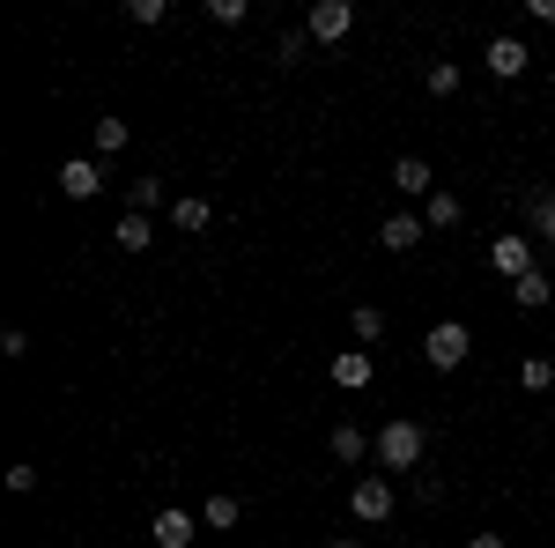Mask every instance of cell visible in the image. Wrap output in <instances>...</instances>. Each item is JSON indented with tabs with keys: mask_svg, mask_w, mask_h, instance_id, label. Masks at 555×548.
<instances>
[{
	"mask_svg": "<svg viewBox=\"0 0 555 548\" xmlns=\"http://www.w3.org/2000/svg\"><path fill=\"white\" fill-rule=\"evenodd\" d=\"M423 453H429V430L415 416H392L378 430V445H371V460H378V474H415L423 467Z\"/></svg>",
	"mask_w": 555,
	"mask_h": 548,
	"instance_id": "6da1fadb",
	"label": "cell"
},
{
	"mask_svg": "<svg viewBox=\"0 0 555 548\" xmlns=\"http://www.w3.org/2000/svg\"><path fill=\"white\" fill-rule=\"evenodd\" d=\"M467 356H474V334L460 327V319H437V327L423 334V364H429V371H444V379H452Z\"/></svg>",
	"mask_w": 555,
	"mask_h": 548,
	"instance_id": "7a4b0ae2",
	"label": "cell"
},
{
	"mask_svg": "<svg viewBox=\"0 0 555 548\" xmlns=\"http://www.w3.org/2000/svg\"><path fill=\"white\" fill-rule=\"evenodd\" d=\"M489 267H496V275H504V282H526V275H533V267H541V238H489Z\"/></svg>",
	"mask_w": 555,
	"mask_h": 548,
	"instance_id": "3957f363",
	"label": "cell"
},
{
	"mask_svg": "<svg viewBox=\"0 0 555 548\" xmlns=\"http://www.w3.org/2000/svg\"><path fill=\"white\" fill-rule=\"evenodd\" d=\"M304 30H311V44H341L348 30H356V0H319V8L304 15Z\"/></svg>",
	"mask_w": 555,
	"mask_h": 548,
	"instance_id": "277c9868",
	"label": "cell"
},
{
	"mask_svg": "<svg viewBox=\"0 0 555 548\" xmlns=\"http://www.w3.org/2000/svg\"><path fill=\"white\" fill-rule=\"evenodd\" d=\"M348 511H356L363 526H378V519H392V474H363V482L348 489Z\"/></svg>",
	"mask_w": 555,
	"mask_h": 548,
	"instance_id": "5b68a950",
	"label": "cell"
},
{
	"mask_svg": "<svg viewBox=\"0 0 555 548\" xmlns=\"http://www.w3.org/2000/svg\"><path fill=\"white\" fill-rule=\"evenodd\" d=\"M423 238H429L423 208H392V215H385V222H378V245H385V253H415Z\"/></svg>",
	"mask_w": 555,
	"mask_h": 548,
	"instance_id": "8992f818",
	"label": "cell"
},
{
	"mask_svg": "<svg viewBox=\"0 0 555 548\" xmlns=\"http://www.w3.org/2000/svg\"><path fill=\"white\" fill-rule=\"evenodd\" d=\"M481 67H489L496 82H518V75L533 67V52H526V38H489L481 44Z\"/></svg>",
	"mask_w": 555,
	"mask_h": 548,
	"instance_id": "52a82bcc",
	"label": "cell"
},
{
	"mask_svg": "<svg viewBox=\"0 0 555 548\" xmlns=\"http://www.w3.org/2000/svg\"><path fill=\"white\" fill-rule=\"evenodd\" d=\"M193 534H201V511L164 505L156 519H149V541H156V548H193Z\"/></svg>",
	"mask_w": 555,
	"mask_h": 548,
	"instance_id": "ba28073f",
	"label": "cell"
},
{
	"mask_svg": "<svg viewBox=\"0 0 555 548\" xmlns=\"http://www.w3.org/2000/svg\"><path fill=\"white\" fill-rule=\"evenodd\" d=\"M60 193H67V201H96V193H104V164H96V156H67V164H60Z\"/></svg>",
	"mask_w": 555,
	"mask_h": 548,
	"instance_id": "9c48e42d",
	"label": "cell"
},
{
	"mask_svg": "<svg viewBox=\"0 0 555 548\" xmlns=\"http://www.w3.org/2000/svg\"><path fill=\"white\" fill-rule=\"evenodd\" d=\"M326 379L341 385V393H371V385H378V364H371L363 348H348V356H334V364H326Z\"/></svg>",
	"mask_w": 555,
	"mask_h": 548,
	"instance_id": "30bf717a",
	"label": "cell"
},
{
	"mask_svg": "<svg viewBox=\"0 0 555 548\" xmlns=\"http://www.w3.org/2000/svg\"><path fill=\"white\" fill-rule=\"evenodd\" d=\"M371 445H378V437L356 430V422H334V437H326V453H334L341 467H363V460H371Z\"/></svg>",
	"mask_w": 555,
	"mask_h": 548,
	"instance_id": "8fae6325",
	"label": "cell"
},
{
	"mask_svg": "<svg viewBox=\"0 0 555 548\" xmlns=\"http://www.w3.org/2000/svg\"><path fill=\"white\" fill-rule=\"evenodd\" d=\"M392 186H400V201H429V193H437V170H429L423 156H400V164H392Z\"/></svg>",
	"mask_w": 555,
	"mask_h": 548,
	"instance_id": "7c38bea8",
	"label": "cell"
},
{
	"mask_svg": "<svg viewBox=\"0 0 555 548\" xmlns=\"http://www.w3.org/2000/svg\"><path fill=\"white\" fill-rule=\"evenodd\" d=\"M112 245H119V253H149V245H156V222L127 208L119 222H112Z\"/></svg>",
	"mask_w": 555,
	"mask_h": 548,
	"instance_id": "4fadbf2b",
	"label": "cell"
},
{
	"mask_svg": "<svg viewBox=\"0 0 555 548\" xmlns=\"http://www.w3.org/2000/svg\"><path fill=\"white\" fill-rule=\"evenodd\" d=\"M237 519H245V505H237V497H230V489H215L208 505H201V526H208V534H230V526H237Z\"/></svg>",
	"mask_w": 555,
	"mask_h": 548,
	"instance_id": "5bb4252c",
	"label": "cell"
},
{
	"mask_svg": "<svg viewBox=\"0 0 555 548\" xmlns=\"http://www.w3.org/2000/svg\"><path fill=\"white\" fill-rule=\"evenodd\" d=\"M89 141H96V164H112V156H127L133 127H127V119H96V133H89Z\"/></svg>",
	"mask_w": 555,
	"mask_h": 548,
	"instance_id": "9a60e30c",
	"label": "cell"
},
{
	"mask_svg": "<svg viewBox=\"0 0 555 548\" xmlns=\"http://www.w3.org/2000/svg\"><path fill=\"white\" fill-rule=\"evenodd\" d=\"M512 296H518V311H541V304H555V282H548V267H533L526 282H512Z\"/></svg>",
	"mask_w": 555,
	"mask_h": 548,
	"instance_id": "2e32d148",
	"label": "cell"
},
{
	"mask_svg": "<svg viewBox=\"0 0 555 548\" xmlns=\"http://www.w3.org/2000/svg\"><path fill=\"white\" fill-rule=\"evenodd\" d=\"M208 222H215V208L201 201V193H185V201H171V230H185V238H193V230H208Z\"/></svg>",
	"mask_w": 555,
	"mask_h": 548,
	"instance_id": "e0dca14e",
	"label": "cell"
},
{
	"mask_svg": "<svg viewBox=\"0 0 555 548\" xmlns=\"http://www.w3.org/2000/svg\"><path fill=\"white\" fill-rule=\"evenodd\" d=\"M460 215H467V208H460V193H444V186H437V193L423 201V222H429V230H452Z\"/></svg>",
	"mask_w": 555,
	"mask_h": 548,
	"instance_id": "ac0fdd59",
	"label": "cell"
},
{
	"mask_svg": "<svg viewBox=\"0 0 555 548\" xmlns=\"http://www.w3.org/2000/svg\"><path fill=\"white\" fill-rule=\"evenodd\" d=\"M348 327H356L363 348H378V341H385V311H378V304H356V311H348Z\"/></svg>",
	"mask_w": 555,
	"mask_h": 548,
	"instance_id": "d6986e66",
	"label": "cell"
},
{
	"mask_svg": "<svg viewBox=\"0 0 555 548\" xmlns=\"http://www.w3.org/2000/svg\"><path fill=\"white\" fill-rule=\"evenodd\" d=\"M518 385L526 393H555V364L548 356H518Z\"/></svg>",
	"mask_w": 555,
	"mask_h": 548,
	"instance_id": "ffe728a7",
	"label": "cell"
},
{
	"mask_svg": "<svg viewBox=\"0 0 555 548\" xmlns=\"http://www.w3.org/2000/svg\"><path fill=\"white\" fill-rule=\"evenodd\" d=\"M127 208L133 215H156V208H164V178H133V186H127Z\"/></svg>",
	"mask_w": 555,
	"mask_h": 548,
	"instance_id": "44dd1931",
	"label": "cell"
},
{
	"mask_svg": "<svg viewBox=\"0 0 555 548\" xmlns=\"http://www.w3.org/2000/svg\"><path fill=\"white\" fill-rule=\"evenodd\" d=\"M533 230H541V245H548V259H555V186L533 193Z\"/></svg>",
	"mask_w": 555,
	"mask_h": 548,
	"instance_id": "7402d4cb",
	"label": "cell"
},
{
	"mask_svg": "<svg viewBox=\"0 0 555 548\" xmlns=\"http://www.w3.org/2000/svg\"><path fill=\"white\" fill-rule=\"evenodd\" d=\"M423 89L429 97H460V60H437V67L423 75Z\"/></svg>",
	"mask_w": 555,
	"mask_h": 548,
	"instance_id": "603a6c76",
	"label": "cell"
},
{
	"mask_svg": "<svg viewBox=\"0 0 555 548\" xmlns=\"http://www.w3.org/2000/svg\"><path fill=\"white\" fill-rule=\"evenodd\" d=\"M127 23H141V30L171 23V0H127Z\"/></svg>",
	"mask_w": 555,
	"mask_h": 548,
	"instance_id": "cb8c5ba5",
	"label": "cell"
},
{
	"mask_svg": "<svg viewBox=\"0 0 555 548\" xmlns=\"http://www.w3.org/2000/svg\"><path fill=\"white\" fill-rule=\"evenodd\" d=\"M245 15H253V8H245V0H208V23H215V30H237V23H245Z\"/></svg>",
	"mask_w": 555,
	"mask_h": 548,
	"instance_id": "d4e9b609",
	"label": "cell"
},
{
	"mask_svg": "<svg viewBox=\"0 0 555 548\" xmlns=\"http://www.w3.org/2000/svg\"><path fill=\"white\" fill-rule=\"evenodd\" d=\"M304 44H311V30H289V38L274 44V60H282V67H297V60H304Z\"/></svg>",
	"mask_w": 555,
	"mask_h": 548,
	"instance_id": "484cf974",
	"label": "cell"
},
{
	"mask_svg": "<svg viewBox=\"0 0 555 548\" xmlns=\"http://www.w3.org/2000/svg\"><path fill=\"white\" fill-rule=\"evenodd\" d=\"M8 489H15V497H30V489H38V467L15 460V467H8Z\"/></svg>",
	"mask_w": 555,
	"mask_h": 548,
	"instance_id": "4316f807",
	"label": "cell"
},
{
	"mask_svg": "<svg viewBox=\"0 0 555 548\" xmlns=\"http://www.w3.org/2000/svg\"><path fill=\"white\" fill-rule=\"evenodd\" d=\"M467 548H512L504 534H467Z\"/></svg>",
	"mask_w": 555,
	"mask_h": 548,
	"instance_id": "83f0119b",
	"label": "cell"
},
{
	"mask_svg": "<svg viewBox=\"0 0 555 548\" xmlns=\"http://www.w3.org/2000/svg\"><path fill=\"white\" fill-rule=\"evenodd\" d=\"M326 548H363V541H348V534H341V541H326Z\"/></svg>",
	"mask_w": 555,
	"mask_h": 548,
	"instance_id": "f1b7e54d",
	"label": "cell"
},
{
	"mask_svg": "<svg viewBox=\"0 0 555 548\" xmlns=\"http://www.w3.org/2000/svg\"><path fill=\"white\" fill-rule=\"evenodd\" d=\"M400 548H408V541H400Z\"/></svg>",
	"mask_w": 555,
	"mask_h": 548,
	"instance_id": "f546056e",
	"label": "cell"
}]
</instances>
